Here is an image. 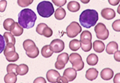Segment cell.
Returning <instances> with one entry per match:
<instances>
[{
  "label": "cell",
  "mask_w": 120,
  "mask_h": 83,
  "mask_svg": "<svg viewBox=\"0 0 120 83\" xmlns=\"http://www.w3.org/2000/svg\"><path fill=\"white\" fill-rule=\"evenodd\" d=\"M37 16L35 12L29 8L22 9L18 14V23L22 28L30 29L35 25Z\"/></svg>",
  "instance_id": "1"
},
{
  "label": "cell",
  "mask_w": 120,
  "mask_h": 83,
  "mask_svg": "<svg viewBox=\"0 0 120 83\" xmlns=\"http://www.w3.org/2000/svg\"><path fill=\"white\" fill-rule=\"evenodd\" d=\"M98 20V14L94 9H86L82 12L79 17L81 25L87 29L94 26Z\"/></svg>",
  "instance_id": "2"
},
{
  "label": "cell",
  "mask_w": 120,
  "mask_h": 83,
  "mask_svg": "<svg viewBox=\"0 0 120 83\" xmlns=\"http://www.w3.org/2000/svg\"><path fill=\"white\" fill-rule=\"evenodd\" d=\"M37 11L39 15L42 17L49 18L53 14L55 9L52 2L43 1L38 5Z\"/></svg>",
  "instance_id": "3"
},
{
  "label": "cell",
  "mask_w": 120,
  "mask_h": 83,
  "mask_svg": "<svg viewBox=\"0 0 120 83\" xmlns=\"http://www.w3.org/2000/svg\"><path fill=\"white\" fill-rule=\"evenodd\" d=\"M82 28L77 22H72L66 28L67 36L70 38L77 36L82 32Z\"/></svg>",
  "instance_id": "4"
},
{
  "label": "cell",
  "mask_w": 120,
  "mask_h": 83,
  "mask_svg": "<svg viewBox=\"0 0 120 83\" xmlns=\"http://www.w3.org/2000/svg\"><path fill=\"white\" fill-rule=\"evenodd\" d=\"M96 36L101 40H106L109 36V31L105 25L103 23H98L94 28Z\"/></svg>",
  "instance_id": "5"
},
{
  "label": "cell",
  "mask_w": 120,
  "mask_h": 83,
  "mask_svg": "<svg viewBox=\"0 0 120 83\" xmlns=\"http://www.w3.org/2000/svg\"><path fill=\"white\" fill-rule=\"evenodd\" d=\"M49 46L53 53L55 52L56 53L61 52L64 49V43L63 42V41L59 39H56L53 40L50 42Z\"/></svg>",
  "instance_id": "6"
},
{
  "label": "cell",
  "mask_w": 120,
  "mask_h": 83,
  "mask_svg": "<svg viewBox=\"0 0 120 83\" xmlns=\"http://www.w3.org/2000/svg\"><path fill=\"white\" fill-rule=\"evenodd\" d=\"M101 15L103 18L107 20H111L116 17V12L111 8H106L101 11Z\"/></svg>",
  "instance_id": "7"
},
{
  "label": "cell",
  "mask_w": 120,
  "mask_h": 83,
  "mask_svg": "<svg viewBox=\"0 0 120 83\" xmlns=\"http://www.w3.org/2000/svg\"><path fill=\"white\" fill-rule=\"evenodd\" d=\"M63 76L68 79V81H73L77 77V71L73 68H68L64 70Z\"/></svg>",
  "instance_id": "8"
},
{
  "label": "cell",
  "mask_w": 120,
  "mask_h": 83,
  "mask_svg": "<svg viewBox=\"0 0 120 83\" xmlns=\"http://www.w3.org/2000/svg\"><path fill=\"white\" fill-rule=\"evenodd\" d=\"M60 75V73L57 71L55 70H49L46 73V78L49 83H56L57 78Z\"/></svg>",
  "instance_id": "9"
},
{
  "label": "cell",
  "mask_w": 120,
  "mask_h": 83,
  "mask_svg": "<svg viewBox=\"0 0 120 83\" xmlns=\"http://www.w3.org/2000/svg\"><path fill=\"white\" fill-rule=\"evenodd\" d=\"M10 32L15 36H19L23 33V28L19 25L18 22H15L12 25Z\"/></svg>",
  "instance_id": "10"
},
{
  "label": "cell",
  "mask_w": 120,
  "mask_h": 83,
  "mask_svg": "<svg viewBox=\"0 0 120 83\" xmlns=\"http://www.w3.org/2000/svg\"><path fill=\"white\" fill-rule=\"evenodd\" d=\"M100 76L102 79L104 80H110L113 77L114 71L110 68H105L101 71Z\"/></svg>",
  "instance_id": "11"
},
{
  "label": "cell",
  "mask_w": 120,
  "mask_h": 83,
  "mask_svg": "<svg viewBox=\"0 0 120 83\" xmlns=\"http://www.w3.org/2000/svg\"><path fill=\"white\" fill-rule=\"evenodd\" d=\"M98 71L94 68H90L88 69L86 73V78L90 81H93L97 78Z\"/></svg>",
  "instance_id": "12"
},
{
  "label": "cell",
  "mask_w": 120,
  "mask_h": 83,
  "mask_svg": "<svg viewBox=\"0 0 120 83\" xmlns=\"http://www.w3.org/2000/svg\"><path fill=\"white\" fill-rule=\"evenodd\" d=\"M92 39V35L91 32L88 30H84L80 35V42L82 43L86 44L91 42Z\"/></svg>",
  "instance_id": "13"
},
{
  "label": "cell",
  "mask_w": 120,
  "mask_h": 83,
  "mask_svg": "<svg viewBox=\"0 0 120 83\" xmlns=\"http://www.w3.org/2000/svg\"><path fill=\"white\" fill-rule=\"evenodd\" d=\"M118 50V45L117 42H110L108 43L106 47V52L109 54H113L116 51Z\"/></svg>",
  "instance_id": "14"
},
{
  "label": "cell",
  "mask_w": 120,
  "mask_h": 83,
  "mask_svg": "<svg viewBox=\"0 0 120 83\" xmlns=\"http://www.w3.org/2000/svg\"><path fill=\"white\" fill-rule=\"evenodd\" d=\"M93 49L96 52L100 53L105 49V44L100 40H96L93 43Z\"/></svg>",
  "instance_id": "15"
},
{
  "label": "cell",
  "mask_w": 120,
  "mask_h": 83,
  "mask_svg": "<svg viewBox=\"0 0 120 83\" xmlns=\"http://www.w3.org/2000/svg\"><path fill=\"white\" fill-rule=\"evenodd\" d=\"M68 9L71 12H76L80 9V5L78 2L75 1H70L68 4Z\"/></svg>",
  "instance_id": "16"
},
{
  "label": "cell",
  "mask_w": 120,
  "mask_h": 83,
  "mask_svg": "<svg viewBox=\"0 0 120 83\" xmlns=\"http://www.w3.org/2000/svg\"><path fill=\"white\" fill-rule=\"evenodd\" d=\"M28 71H29V67L28 65L25 64H21L18 65L16 73V74L19 76H24L28 73Z\"/></svg>",
  "instance_id": "17"
},
{
  "label": "cell",
  "mask_w": 120,
  "mask_h": 83,
  "mask_svg": "<svg viewBox=\"0 0 120 83\" xmlns=\"http://www.w3.org/2000/svg\"><path fill=\"white\" fill-rule=\"evenodd\" d=\"M17 81V74L14 72H9L4 77V82L6 83H15Z\"/></svg>",
  "instance_id": "18"
},
{
  "label": "cell",
  "mask_w": 120,
  "mask_h": 83,
  "mask_svg": "<svg viewBox=\"0 0 120 83\" xmlns=\"http://www.w3.org/2000/svg\"><path fill=\"white\" fill-rule=\"evenodd\" d=\"M87 63L89 65L94 66L97 64L98 61V57L96 54L91 53L87 57Z\"/></svg>",
  "instance_id": "19"
},
{
  "label": "cell",
  "mask_w": 120,
  "mask_h": 83,
  "mask_svg": "<svg viewBox=\"0 0 120 83\" xmlns=\"http://www.w3.org/2000/svg\"><path fill=\"white\" fill-rule=\"evenodd\" d=\"M23 47L26 51H29L36 47L35 42L30 39H26L23 42Z\"/></svg>",
  "instance_id": "20"
},
{
  "label": "cell",
  "mask_w": 120,
  "mask_h": 83,
  "mask_svg": "<svg viewBox=\"0 0 120 83\" xmlns=\"http://www.w3.org/2000/svg\"><path fill=\"white\" fill-rule=\"evenodd\" d=\"M53 53V51H52L49 45L44 46L41 50L42 56L45 58H49V57H51Z\"/></svg>",
  "instance_id": "21"
},
{
  "label": "cell",
  "mask_w": 120,
  "mask_h": 83,
  "mask_svg": "<svg viewBox=\"0 0 120 83\" xmlns=\"http://www.w3.org/2000/svg\"><path fill=\"white\" fill-rule=\"evenodd\" d=\"M66 12V11L62 7H59L56 9L55 13V17L57 20H62L65 18Z\"/></svg>",
  "instance_id": "22"
},
{
  "label": "cell",
  "mask_w": 120,
  "mask_h": 83,
  "mask_svg": "<svg viewBox=\"0 0 120 83\" xmlns=\"http://www.w3.org/2000/svg\"><path fill=\"white\" fill-rule=\"evenodd\" d=\"M81 47L80 41L77 39H73L69 43V48L73 51H76Z\"/></svg>",
  "instance_id": "23"
},
{
  "label": "cell",
  "mask_w": 120,
  "mask_h": 83,
  "mask_svg": "<svg viewBox=\"0 0 120 83\" xmlns=\"http://www.w3.org/2000/svg\"><path fill=\"white\" fill-rule=\"evenodd\" d=\"M4 37L5 40V42L7 44L8 43H12V44H15V39L14 37V36L12 35L11 32H6L4 33Z\"/></svg>",
  "instance_id": "24"
},
{
  "label": "cell",
  "mask_w": 120,
  "mask_h": 83,
  "mask_svg": "<svg viewBox=\"0 0 120 83\" xmlns=\"http://www.w3.org/2000/svg\"><path fill=\"white\" fill-rule=\"evenodd\" d=\"M81 60H82V56L77 53H73L70 54V56H69V61L71 64L78 61Z\"/></svg>",
  "instance_id": "25"
},
{
  "label": "cell",
  "mask_w": 120,
  "mask_h": 83,
  "mask_svg": "<svg viewBox=\"0 0 120 83\" xmlns=\"http://www.w3.org/2000/svg\"><path fill=\"white\" fill-rule=\"evenodd\" d=\"M14 51H15V47L14 44L12 43H8L5 47V49L4 50V54L5 56H7V55L12 53Z\"/></svg>",
  "instance_id": "26"
},
{
  "label": "cell",
  "mask_w": 120,
  "mask_h": 83,
  "mask_svg": "<svg viewBox=\"0 0 120 83\" xmlns=\"http://www.w3.org/2000/svg\"><path fill=\"white\" fill-rule=\"evenodd\" d=\"M57 61L66 64L69 61V55L67 53H62L57 56Z\"/></svg>",
  "instance_id": "27"
},
{
  "label": "cell",
  "mask_w": 120,
  "mask_h": 83,
  "mask_svg": "<svg viewBox=\"0 0 120 83\" xmlns=\"http://www.w3.org/2000/svg\"><path fill=\"white\" fill-rule=\"evenodd\" d=\"M5 57L6 59H7V60L8 61L15 62L16 61L19 59V54H18V53H16V51H14L12 53L7 55V56H5Z\"/></svg>",
  "instance_id": "28"
},
{
  "label": "cell",
  "mask_w": 120,
  "mask_h": 83,
  "mask_svg": "<svg viewBox=\"0 0 120 83\" xmlns=\"http://www.w3.org/2000/svg\"><path fill=\"white\" fill-rule=\"evenodd\" d=\"M26 54L30 58H35L38 56L39 54V51L38 48L36 46L33 50L29 51H26Z\"/></svg>",
  "instance_id": "29"
},
{
  "label": "cell",
  "mask_w": 120,
  "mask_h": 83,
  "mask_svg": "<svg viewBox=\"0 0 120 83\" xmlns=\"http://www.w3.org/2000/svg\"><path fill=\"white\" fill-rule=\"evenodd\" d=\"M15 23V21L11 18L6 19L3 23V26L4 29L7 30H9L10 31L12 25Z\"/></svg>",
  "instance_id": "30"
},
{
  "label": "cell",
  "mask_w": 120,
  "mask_h": 83,
  "mask_svg": "<svg viewBox=\"0 0 120 83\" xmlns=\"http://www.w3.org/2000/svg\"><path fill=\"white\" fill-rule=\"evenodd\" d=\"M72 67L76 71H81L84 67V63L82 60L78 61L72 64Z\"/></svg>",
  "instance_id": "31"
},
{
  "label": "cell",
  "mask_w": 120,
  "mask_h": 83,
  "mask_svg": "<svg viewBox=\"0 0 120 83\" xmlns=\"http://www.w3.org/2000/svg\"><path fill=\"white\" fill-rule=\"evenodd\" d=\"M34 0H18L17 3L21 7H26L33 3Z\"/></svg>",
  "instance_id": "32"
},
{
  "label": "cell",
  "mask_w": 120,
  "mask_h": 83,
  "mask_svg": "<svg viewBox=\"0 0 120 83\" xmlns=\"http://www.w3.org/2000/svg\"><path fill=\"white\" fill-rule=\"evenodd\" d=\"M52 35H53L52 30L51 28L48 27V26L43 29V32H42V35H43L45 37H50L52 36Z\"/></svg>",
  "instance_id": "33"
},
{
  "label": "cell",
  "mask_w": 120,
  "mask_h": 83,
  "mask_svg": "<svg viewBox=\"0 0 120 83\" xmlns=\"http://www.w3.org/2000/svg\"><path fill=\"white\" fill-rule=\"evenodd\" d=\"M17 67L18 65L15 64H8L7 67V72H8V73H9V72H14V73H16Z\"/></svg>",
  "instance_id": "34"
},
{
  "label": "cell",
  "mask_w": 120,
  "mask_h": 83,
  "mask_svg": "<svg viewBox=\"0 0 120 83\" xmlns=\"http://www.w3.org/2000/svg\"><path fill=\"white\" fill-rule=\"evenodd\" d=\"M91 47H92V43H91V42L86 43V44L81 43V48L85 52H88L90 50H91Z\"/></svg>",
  "instance_id": "35"
},
{
  "label": "cell",
  "mask_w": 120,
  "mask_h": 83,
  "mask_svg": "<svg viewBox=\"0 0 120 83\" xmlns=\"http://www.w3.org/2000/svg\"><path fill=\"white\" fill-rule=\"evenodd\" d=\"M46 26H47V25L45 24V23H39V24L38 25L37 27H36V32H37L38 34H39L40 35H42V32H43V29Z\"/></svg>",
  "instance_id": "36"
},
{
  "label": "cell",
  "mask_w": 120,
  "mask_h": 83,
  "mask_svg": "<svg viewBox=\"0 0 120 83\" xmlns=\"http://www.w3.org/2000/svg\"><path fill=\"white\" fill-rule=\"evenodd\" d=\"M52 1L57 7H62L66 4L67 0H52Z\"/></svg>",
  "instance_id": "37"
},
{
  "label": "cell",
  "mask_w": 120,
  "mask_h": 83,
  "mask_svg": "<svg viewBox=\"0 0 120 83\" xmlns=\"http://www.w3.org/2000/svg\"><path fill=\"white\" fill-rule=\"evenodd\" d=\"M112 29L116 32L120 31V19H117L112 23Z\"/></svg>",
  "instance_id": "38"
},
{
  "label": "cell",
  "mask_w": 120,
  "mask_h": 83,
  "mask_svg": "<svg viewBox=\"0 0 120 83\" xmlns=\"http://www.w3.org/2000/svg\"><path fill=\"white\" fill-rule=\"evenodd\" d=\"M5 39H4V36H2V35H0V54L4 51L5 49Z\"/></svg>",
  "instance_id": "39"
},
{
  "label": "cell",
  "mask_w": 120,
  "mask_h": 83,
  "mask_svg": "<svg viewBox=\"0 0 120 83\" xmlns=\"http://www.w3.org/2000/svg\"><path fill=\"white\" fill-rule=\"evenodd\" d=\"M7 5V1L6 0L0 1V12H4L6 9Z\"/></svg>",
  "instance_id": "40"
},
{
  "label": "cell",
  "mask_w": 120,
  "mask_h": 83,
  "mask_svg": "<svg viewBox=\"0 0 120 83\" xmlns=\"http://www.w3.org/2000/svg\"><path fill=\"white\" fill-rule=\"evenodd\" d=\"M65 65L66 64H63V63H61V62L59 61H57L55 63V66L57 70H62V69H64V67H65Z\"/></svg>",
  "instance_id": "41"
},
{
  "label": "cell",
  "mask_w": 120,
  "mask_h": 83,
  "mask_svg": "<svg viewBox=\"0 0 120 83\" xmlns=\"http://www.w3.org/2000/svg\"><path fill=\"white\" fill-rule=\"evenodd\" d=\"M68 80L64 76H60L59 77L57 78V82L56 83H68Z\"/></svg>",
  "instance_id": "42"
},
{
  "label": "cell",
  "mask_w": 120,
  "mask_h": 83,
  "mask_svg": "<svg viewBox=\"0 0 120 83\" xmlns=\"http://www.w3.org/2000/svg\"><path fill=\"white\" fill-rule=\"evenodd\" d=\"M34 83H46V81L45 79L44 78H43V77H38L37 78H36V79L34 81Z\"/></svg>",
  "instance_id": "43"
},
{
  "label": "cell",
  "mask_w": 120,
  "mask_h": 83,
  "mask_svg": "<svg viewBox=\"0 0 120 83\" xmlns=\"http://www.w3.org/2000/svg\"><path fill=\"white\" fill-rule=\"evenodd\" d=\"M114 58L117 61H120V51L117 50L114 53Z\"/></svg>",
  "instance_id": "44"
},
{
  "label": "cell",
  "mask_w": 120,
  "mask_h": 83,
  "mask_svg": "<svg viewBox=\"0 0 120 83\" xmlns=\"http://www.w3.org/2000/svg\"><path fill=\"white\" fill-rule=\"evenodd\" d=\"M108 1L111 5L116 6L119 4L120 0H108Z\"/></svg>",
  "instance_id": "45"
},
{
  "label": "cell",
  "mask_w": 120,
  "mask_h": 83,
  "mask_svg": "<svg viewBox=\"0 0 120 83\" xmlns=\"http://www.w3.org/2000/svg\"><path fill=\"white\" fill-rule=\"evenodd\" d=\"M114 83H120V73H117L114 78Z\"/></svg>",
  "instance_id": "46"
},
{
  "label": "cell",
  "mask_w": 120,
  "mask_h": 83,
  "mask_svg": "<svg viewBox=\"0 0 120 83\" xmlns=\"http://www.w3.org/2000/svg\"><path fill=\"white\" fill-rule=\"evenodd\" d=\"M90 0H80L81 2H82V3L84 4H88L89 2H90Z\"/></svg>",
  "instance_id": "47"
},
{
  "label": "cell",
  "mask_w": 120,
  "mask_h": 83,
  "mask_svg": "<svg viewBox=\"0 0 120 83\" xmlns=\"http://www.w3.org/2000/svg\"><path fill=\"white\" fill-rule=\"evenodd\" d=\"M119 9H120V7H118V14H120V11H119Z\"/></svg>",
  "instance_id": "48"
},
{
  "label": "cell",
  "mask_w": 120,
  "mask_h": 83,
  "mask_svg": "<svg viewBox=\"0 0 120 83\" xmlns=\"http://www.w3.org/2000/svg\"><path fill=\"white\" fill-rule=\"evenodd\" d=\"M103 1H104V0H103Z\"/></svg>",
  "instance_id": "49"
}]
</instances>
